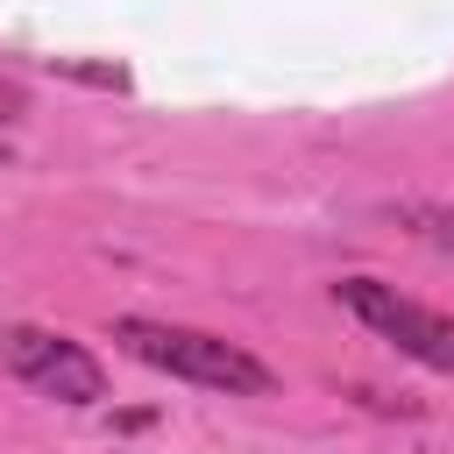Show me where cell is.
<instances>
[{
	"mask_svg": "<svg viewBox=\"0 0 454 454\" xmlns=\"http://www.w3.org/2000/svg\"><path fill=\"white\" fill-rule=\"evenodd\" d=\"M114 340H121L135 362H149L156 376H177V383H192V390H220V397H270V390H277V369H270L262 355H248L241 340L206 333V326L121 312V319H114Z\"/></svg>",
	"mask_w": 454,
	"mask_h": 454,
	"instance_id": "obj_1",
	"label": "cell"
},
{
	"mask_svg": "<svg viewBox=\"0 0 454 454\" xmlns=\"http://www.w3.org/2000/svg\"><path fill=\"white\" fill-rule=\"evenodd\" d=\"M333 298L376 333V340H390L397 355H411L419 369H440V376H454V319L447 312H433V305H419V298H404L397 284H383V277H340L333 284Z\"/></svg>",
	"mask_w": 454,
	"mask_h": 454,
	"instance_id": "obj_2",
	"label": "cell"
},
{
	"mask_svg": "<svg viewBox=\"0 0 454 454\" xmlns=\"http://www.w3.org/2000/svg\"><path fill=\"white\" fill-rule=\"evenodd\" d=\"M0 362H7L35 397H57V404H99V397H106L99 355L78 348L71 333H50V326H7V333H0Z\"/></svg>",
	"mask_w": 454,
	"mask_h": 454,
	"instance_id": "obj_3",
	"label": "cell"
},
{
	"mask_svg": "<svg viewBox=\"0 0 454 454\" xmlns=\"http://www.w3.org/2000/svg\"><path fill=\"white\" fill-rule=\"evenodd\" d=\"M411 227H419L440 255H454V206H419V213H411Z\"/></svg>",
	"mask_w": 454,
	"mask_h": 454,
	"instance_id": "obj_4",
	"label": "cell"
},
{
	"mask_svg": "<svg viewBox=\"0 0 454 454\" xmlns=\"http://www.w3.org/2000/svg\"><path fill=\"white\" fill-rule=\"evenodd\" d=\"M50 71L85 78V85H128V71H114V64H71V57H50Z\"/></svg>",
	"mask_w": 454,
	"mask_h": 454,
	"instance_id": "obj_5",
	"label": "cell"
},
{
	"mask_svg": "<svg viewBox=\"0 0 454 454\" xmlns=\"http://www.w3.org/2000/svg\"><path fill=\"white\" fill-rule=\"evenodd\" d=\"M21 114H28V92H21L14 78H0V128H14Z\"/></svg>",
	"mask_w": 454,
	"mask_h": 454,
	"instance_id": "obj_6",
	"label": "cell"
}]
</instances>
